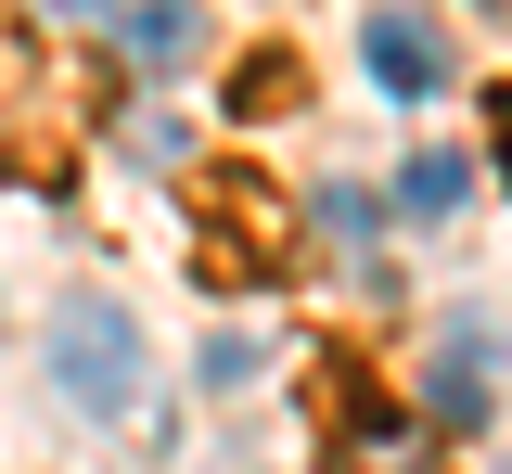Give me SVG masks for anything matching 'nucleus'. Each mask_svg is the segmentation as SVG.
<instances>
[{
    "label": "nucleus",
    "instance_id": "obj_1",
    "mask_svg": "<svg viewBox=\"0 0 512 474\" xmlns=\"http://www.w3.org/2000/svg\"><path fill=\"white\" fill-rule=\"evenodd\" d=\"M52 385L77 410H103V423L141 398V321H128L116 295H64L52 308Z\"/></svg>",
    "mask_w": 512,
    "mask_h": 474
},
{
    "label": "nucleus",
    "instance_id": "obj_2",
    "mask_svg": "<svg viewBox=\"0 0 512 474\" xmlns=\"http://www.w3.org/2000/svg\"><path fill=\"white\" fill-rule=\"evenodd\" d=\"M205 282L218 295H244V282H282V205L244 193V180H205Z\"/></svg>",
    "mask_w": 512,
    "mask_h": 474
},
{
    "label": "nucleus",
    "instance_id": "obj_3",
    "mask_svg": "<svg viewBox=\"0 0 512 474\" xmlns=\"http://www.w3.org/2000/svg\"><path fill=\"white\" fill-rule=\"evenodd\" d=\"M320 436H333V462H346V474H423V436H410L397 410L346 398V385H320Z\"/></svg>",
    "mask_w": 512,
    "mask_h": 474
},
{
    "label": "nucleus",
    "instance_id": "obj_4",
    "mask_svg": "<svg viewBox=\"0 0 512 474\" xmlns=\"http://www.w3.org/2000/svg\"><path fill=\"white\" fill-rule=\"evenodd\" d=\"M359 65H372L397 103H423V90H448V39L423 13H372V26H359Z\"/></svg>",
    "mask_w": 512,
    "mask_h": 474
},
{
    "label": "nucleus",
    "instance_id": "obj_5",
    "mask_svg": "<svg viewBox=\"0 0 512 474\" xmlns=\"http://www.w3.org/2000/svg\"><path fill=\"white\" fill-rule=\"evenodd\" d=\"M192 52H205V0H141V13H128V65L180 77Z\"/></svg>",
    "mask_w": 512,
    "mask_h": 474
},
{
    "label": "nucleus",
    "instance_id": "obj_6",
    "mask_svg": "<svg viewBox=\"0 0 512 474\" xmlns=\"http://www.w3.org/2000/svg\"><path fill=\"white\" fill-rule=\"evenodd\" d=\"M423 410H436V423H487V346H474V334H448V346H436Z\"/></svg>",
    "mask_w": 512,
    "mask_h": 474
},
{
    "label": "nucleus",
    "instance_id": "obj_7",
    "mask_svg": "<svg viewBox=\"0 0 512 474\" xmlns=\"http://www.w3.org/2000/svg\"><path fill=\"white\" fill-rule=\"evenodd\" d=\"M295 90H308V77H295V52H256V65L231 77V116H244V129H256V116H295Z\"/></svg>",
    "mask_w": 512,
    "mask_h": 474
},
{
    "label": "nucleus",
    "instance_id": "obj_8",
    "mask_svg": "<svg viewBox=\"0 0 512 474\" xmlns=\"http://www.w3.org/2000/svg\"><path fill=\"white\" fill-rule=\"evenodd\" d=\"M461 180H474L461 154H410V167H397V205H410V218H448V205H461Z\"/></svg>",
    "mask_w": 512,
    "mask_h": 474
},
{
    "label": "nucleus",
    "instance_id": "obj_9",
    "mask_svg": "<svg viewBox=\"0 0 512 474\" xmlns=\"http://www.w3.org/2000/svg\"><path fill=\"white\" fill-rule=\"evenodd\" d=\"M308 218L333 231V244H346V257H359V282H384V270H372V193H346V180H333V193H320Z\"/></svg>",
    "mask_w": 512,
    "mask_h": 474
},
{
    "label": "nucleus",
    "instance_id": "obj_10",
    "mask_svg": "<svg viewBox=\"0 0 512 474\" xmlns=\"http://www.w3.org/2000/svg\"><path fill=\"white\" fill-rule=\"evenodd\" d=\"M205 385H218V398H231V385H256V346H244V334H218V346H205Z\"/></svg>",
    "mask_w": 512,
    "mask_h": 474
},
{
    "label": "nucleus",
    "instance_id": "obj_11",
    "mask_svg": "<svg viewBox=\"0 0 512 474\" xmlns=\"http://www.w3.org/2000/svg\"><path fill=\"white\" fill-rule=\"evenodd\" d=\"M500 167H512V103H500Z\"/></svg>",
    "mask_w": 512,
    "mask_h": 474
}]
</instances>
